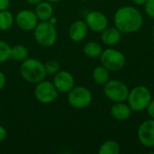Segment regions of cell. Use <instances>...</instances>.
<instances>
[{
	"mask_svg": "<svg viewBox=\"0 0 154 154\" xmlns=\"http://www.w3.org/2000/svg\"><path fill=\"white\" fill-rule=\"evenodd\" d=\"M114 24L122 33H134L143 27V16L136 7L124 5L116 11L114 14Z\"/></svg>",
	"mask_w": 154,
	"mask_h": 154,
	"instance_id": "6da1fadb",
	"label": "cell"
},
{
	"mask_svg": "<svg viewBox=\"0 0 154 154\" xmlns=\"http://www.w3.org/2000/svg\"><path fill=\"white\" fill-rule=\"evenodd\" d=\"M20 73L23 79L31 84H37L45 79L47 76L44 64L35 58H27L22 61Z\"/></svg>",
	"mask_w": 154,
	"mask_h": 154,
	"instance_id": "7a4b0ae2",
	"label": "cell"
},
{
	"mask_svg": "<svg viewBox=\"0 0 154 154\" xmlns=\"http://www.w3.org/2000/svg\"><path fill=\"white\" fill-rule=\"evenodd\" d=\"M152 99V94L145 86H136L129 90L126 103L133 112H143L146 110Z\"/></svg>",
	"mask_w": 154,
	"mask_h": 154,
	"instance_id": "3957f363",
	"label": "cell"
},
{
	"mask_svg": "<svg viewBox=\"0 0 154 154\" xmlns=\"http://www.w3.org/2000/svg\"><path fill=\"white\" fill-rule=\"evenodd\" d=\"M57 29L49 21H41L33 29V37L36 42L42 47H51L57 41Z\"/></svg>",
	"mask_w": 154,
	"mask_h": 154,
	"instance_id": "277c9868",
	"label": "cell"
},
{
	"mask_svg": "<svg viewBox=\"0 0 154 154\" xmlns=\"http://www.w3.org/2000/svg\"><path fill=\"white\" fill-rule=\"evenodd\" d=\"M99 58L101 65L106 68L109 71L121 70L126 64L125 55L121 51L111 47L103 50Z\"/></svg>",
	"mask_w": 154,
	"mask_h": 154,
	"instance_id": "5b68a950",
	"label": "cell"
},
{
	"mask_svg": "<svg viewBox=\"0 0 154 154\" xmlns=\"http://www.w3.org/2000/svg\"><path fill=\"white\" fill-rule=\"evenodd\" d=\"M130 88L119 79H109L104 85L105 97L114 103L126 102Z\"/></svg>",
	"mask_w": 154,
	"mask_h": 154,
	"instance_id": "8992f818",
	"label": "cell"
},
{
	"mask_svg": "<svg viewBox=\"0 0 154 154\" xmlns=\"http://www.w3.org/2000/svg\"><path fill=\"white\" fill-rule=\"evenodd\" d=\"M91 91L83 86L74 87L69 92H68L67 100L70 106L77 109H83L88 107L92 102Z\"/></svg>",
	"mask_w": 154,
	"mask_h": 154,
	"instance_id": "52a82bcc",
	"label": "cell"
},
{
	"mask_svg": "<svg viewBox=\"0 0 154 154\" xmlns=\"http://www.w3.org/2000/svg\"><path fill=\"white\" fill-rule=\"evenodd\" d=\"M35 85L34 97L38 102L47 105L52 103L57 99L59 92L52 82L43 79Z\"/></svg>",
	"mask_w": 154,
	"mask_h": 154,
	"instance_id": "ba28073f",
	"label": "cell"
},
{
	"mask_svg": "<svg viewBox=\"0 0 154 154\" xmlns=\"http://www.w3.org/2000/svg\"><path fill=\"white\" fill-rule=\"evenodd\" d=\"M137 139L139 143L147 148L154 147V119L143 121L138 127Z\"/></svg>",
	"mask_w": 154,
	"mask_h": 154,
	"instance_id": "9c48e42d",
	"label": "cell"
},
{
	"mask_svg": "<svg viewBox=\"0 0 154 154\" xmlns=\"http://www.w3.org/2000/svg\"><path fill=\"white\" fill-rule=\"evenodd\" d=\"M15 24L23 31H33L39 23V19L34 11L29 9L20 10L14 17Z\"/></svg>",
	"mask_w": 154,
	"mask_h": 154,
	"instance_id": "30bf717a",
	"label": "cell"
},
{
	"mask_svg": "<svg viewBox=\"0 0 154 154\" xmlns=\"http://www.w3.org/2000/svg\"><path fill=\"white\" fill-rule=\"evenodd\" d=\"M88 27L94 32H101L108 26V19L106 15L99 11H90L88 12L84 20Z\"/></svg>",
	"mask_w": 154,
	"mask_h": 154,
	"instance_id": "8fae6325",
	"label": "cell"
},
{
	"mask_svg": "<svg viewBox=\"0 0 154 154\" xmlns=\"http://www.w3.org/2000/svg\"><path fill=\"white\" fill-rule=\"evenodd\" d=\"M52 83L59 93H68L75 87V79L70 72L60 70L54 75Z\"/></svg>",
	"mask_w": 154,
	"mask_h": 154,
	"instance_id": "7c38bea8",
	"label": "cell"
},
{
	"mask_svg": "<svg viewBox=\"0 0 154 154\" xmlns=\"http://www.w3.org/2000/svg\"><path fill=\"white\" fill-rule=\"evenodd\" d=\"M88 30L89 29L84 20H77L69 25L68 34L71 41L79 42L87 37Z\"/></svg>",
	"mask_w": 154,
	"mask_h": 154,
	"instance_id": "4fadbf2b",
	"label": "cell"
},
{
	"mask_svg": "<svg viewBox=\"0 0 154 154\" xmlns=\"http://www.w3.org/2000/svg\"><path fill=\"white\" fill-rule=\"evenodd\" d=\"M110 114L115 120L122 122L128 120L131 117L133 110L126 102H118L114 103V105L111 106Z\"/></svg>",
	"mask_w": 154,
	"mask_h": 154,
	"instance_id": "5bb4252c",
	"label": "cell"
},
{
	"mask_svg": "<svg viewBox=\"0 0 154 154\" xmlns=\"http://www.w3.org/2000/svg\"><path fill=\"white\" fill-rule=\"evenodd\" d=\"M101 42L106 46H114L116 45L122 39V32L121 31L114 26H107L104 31L101 32Z\"/></svg>",
	"mask_w": 154,
	"mask_h": 154,
	"instance_id": "9a60e30c",
	"label": "cell"
},
{
	"mask_svg": "<svg viewBox=\"0 0 154 154\" xmlns=\"http://www.w3.org/2000/svg\"><path fill=\"white\" fill-rule=\"evenodd\" d=\"M34 12L40 21H49L53 16V7L51 3L42 0L35 5Z\"/></svg>",
	"mask_w": 154,
	"mask_h": 154,
	"instance_id": "2e32d148",
	"label": "cell"
},
{
	"mask_svg": "<svg viewBox=\"0 0 154 154\" xmlns=\"http://www.w3.org/2000/svg\"><path fill=\"white\" fill-rule=\"evenodd\" d=\"M109 72L110 71L103 65L97 66L92 71V79L96 84L99 86H104L110 79Z\"/></svg>",
	"mask_w": 154,
	"mask_h": 154,
	"instance_id": "e0dca14e",
	"label": "cell"
},
{
	"mask_svg": "<svg viewBox=\"0 0 154 154\" xmlns=\"http://www.w3.org/2000/svg\"><path fill=\"white\" fill-rule=\"evenodd\" d=\"M29 56V51L26 46L23 44H15L11 47V53H10V59L22 62L24 60H26Z\"/></svg>",
	"mask_w": 154,
	"mask_h": 154,
	"instance_id": "ac0fdd59",
	"label": "cell"
},
{
	"mask_svg": "<svg viewBox=\"0 0 154 154\" xmlns=\"http://www.w3.org/2000/svg\"><path fill=\"white\" fill-rule=\"evenodd\" d=\"M103 51L102 46L97 42H88L83 47V53L91 59L99 58Z\"/></svg>",
	"mask_w": 154,
	"mask_h": 154,
	"instance_id": "d6986e66",
	"label": "cell"
},
{
	"mask_svg": "<svg viewBox=\"0 0 154 154\" xmlns=\"http://www.w3.org/2000/svg\"><path fill=\"white\" fill-rule=\"evenodd\" d=\"M120 152V144L115 140H107L104 142L98 150L99 154H119Z\"/></svg>",
	"mask_w": 154,
	"mask_h": 154,
	"instance_id": "ffe728a7",
	"label": "cell"
},
{
	"mask_svg": "<svg viewBox=\"0 0 154 154\" xmlns=\"http://www.w3.org/2000/svg\"><path fill=\"white\" fill-rule=\"evenodd\" d=\"M14 23L13 14L7 9L0 11V31L9 30Z\"/></svg>",
	"mask_w": 154,
	"mask_h": 154,
	"instance_id": "44dd1931",
	"label": "cell"
},
{
	"mask_svg": "<svg viewBox=\"0 0 154 154\" xmlns=\"http://www.w3.org/2000/svg\"><path fill=\"white\" fill-rule=\"evenodd\" d=\"M11 46L5 41L0 40V63H4L10 59Z\"/></svg>",
	"mask_w": 154,
	"mask_h": 154,
	"instance_id": "7402d4cb",
	"label": "cell"
},
{
	"mask_svg": "<svg viewBox=\"0 0 154 154\" xmlns=\"http://www.w3.org/2000/svg\"><path fill=\"white\" fill-rule=\"evenodd\" d=\"M45 70L47 75H55L58 71L60 70V65L56 60H49L45 64Z\"/></svg>",
	"mask_w": 154,
	"mask_h": 154,
	"instance_id": "603a6c76",
	"label": "cell"
},
{
	"mask_svg": "<svg viewBox=\"0 0 154 154\" xmlns=\"http://www.w3.org/2000/svg\"><path fill=\"white\" fill-rule=\"evenodd\" d=\"M143 6L146 14L154 20V0H147Z\"/></svg>",
	"mask_w": 154,
	"mask_h": 154,
	"instance_id": "cb8c5ba5",
	"label": "cell"
},
{
	"mask_svg": "<svg viewBox=\"0 0 154 154\" xmlns=\"http://www.w3.org/2000/svg\"><path fill=\"white\" fill-rule=\"evenodd\" d=\"M146 111H147L149 117L152 119H154V99H152V101L150 102V104L148 105V106L146 108Z\"/></svg>",
	"mask_w": 154,
	"mask_h": 154,
	"instance_id": "d4e9b609",
	"label": "cell"
},
{
	"mask_svg": "<svg viewBox=\"0 0 154 154\" xmlns=\"http://www.w3.org/2000/svg\"><path fill=\"white\" fill-rule=\"evenodd\" d=\"M7 137V131L6 129L3 126L0 125V143L4 142Z\"/></svg>",
	"mask_w": 154,
	"mask_h": 154,
	"instance_id": "484cf974",
	"label": "cell"
},
{
	"mask_svg": "<svg viewBox=\"0 0 154 154\" xmlns=\"http://www.w3.org/2000/svg\"><path fill=\"white\" fill-rule=\"evenodd\" d=\"M5 82H6L5 75L4 74V72H2V71L0 70V91L5 88Z\"/></svg>",
	"mask_w": 154,
	"mask_h": 154,
	"instance_id": "4316f807",
	"label": "cell"
},
{
	"mask_svg": "<svg viewBox=\"0 0 154 154\" xmlns=\"http://www.w3.org/2000/svg\"><path fill=\"white\" fill-rule=\"evenodd\" d=\"M10 5V0H0V11L5 10Z\"/></svg>",
	"mask_w": 154,
	"mask_h": 154,
	"instance_id": "83f0119b",
	"label": "cell"
},
{
	"mask_svg": "<svg viewBox=\"0 0 154 154\" xmlns=\"http://www.w3.org/2000/svg\"><path fill=\"white\" fill-rule=\"evenodd\" d=\"M147 0H132V2L135 5H144V4L146 3Z\"/></svg>",
	"mask_w": 154,
	"mask_h": 154,
	"instance_id": "f1b7e54d",
	"label": "cell"
},
{
	"mask_svg": "<svg viewBox=\"0 0 154 154\" xmlns=\"http://www.w3.org/2000/svg\"><path fill=\"white\" fill-rule=\"evenodd\" d=\"M42 0H26V2L31 5H36L37 4H39L40 2H42Z\"/></svg>",
	"mask_w": 154,
	"mask_h": 154,
	"instance_id": "f546056e",
	"label": "cell"
},
{
	"mask_svg": "<svg viewBox=\"0 0 154 154\" xmlns=\"http://www.w3.org/2000/svg\"><path fill=\"white\" fill-rule=\"evenodd\" d=\"M49 22H50V23H51L52 24H54V25H55V24L57 23L58 20L56 19V17H55V16H52V17H51V18L49 20Z\"/></svg>",
	"mask_w": 154,
	"mask_h": 154,
	"instance_id": "4dcf8cb0",
	"label": "cell"
},
{
	"mask_svg": "<svg viewBox=\"0 0 154 154\" xmlns=\"http://www.w3.org/2000/svg\"><path fill=\"white\" fill-rule=\"evenodd\" d=\"M50 3H58V2H60L61 0H46Z\"/></svg>",
	"mask_w": 154,
	"mask_h": 154,
	"instance_id": "1f68e13d",
	"label": "cell"
},
{
	"mask_svg": "<svg viewBox=\"0 0 154 154\" xmlns=\"http://www.w3.org/2000/svg\"><path fill=\"white\" fill-rule=\"evenodd\" d=\"M79 1H81V2H86V1H88V0H79Z\"/></svg>",
	"mask_w": 154,
	"mask_h": 154,
	"instance_id": "d6a6232c",
	"label": "cell"
},
{
	"mask_svg": "<svg viewBox=\"0 0 154 154\" xmlns=\"http://www.w3.org/2000/svg\"><path fill=\"white\" fill-rule=\"evenodd\" d=\"M153 34H154V31H153Z\"/></svg>",
	"mask_w": 154,
	"mask_h": 154,
	"instance_id": "836d02e7",
	"label": "cell"
}]
</instances>
